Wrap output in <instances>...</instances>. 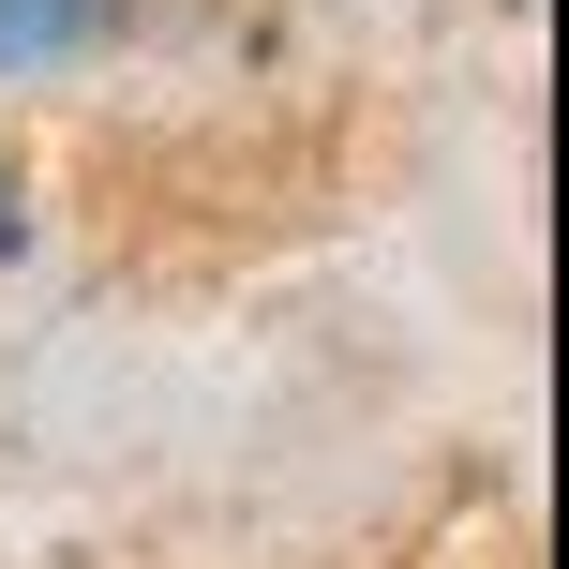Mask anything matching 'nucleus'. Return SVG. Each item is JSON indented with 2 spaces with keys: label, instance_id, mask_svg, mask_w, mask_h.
Here are the masks:
<instances>
[{
  "label": "nucleus",
  "instance_id": "obj_1",
  "mask_svg": "<svg viewBox=\"0 0 569 569\" xmlns=\"http://www.w3.org/2000/svg\"><path fill=\"white\" fill-rule=\"evenodd\" d=\"M120 30V0H0V76H60Z\"/></svg>",
  "mask_w": 569,
  "mask_h": 569
},
{
  "label": "nucleus",
  "instance_id": "obj_2",
  "mask_svg": "<svg viewBox=\"0 0 569 569\" xmlns=\"http://www.w3.org/2000/svg\"><path fill=\"white\" fill-rule=\"evenodd\" d=\"M0 256H30V196H16V166H0Z\"/></svg>",
  "mask_w": 569,
  "mask_h": 569
}]
</instances>
